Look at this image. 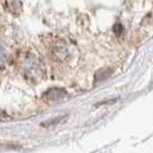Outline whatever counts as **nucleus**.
Returning a JSON list of instances; mask_svg holds the SVG:
<instances>
[{"label": "nucleus", "mask_w": 153, "mask_h": 153, "mask_svg": "<svg viewBox=\"0 0 153 153\" xmlns=\"http://www.w3.org/2000/svg\"><path fill=\"white\" fill-rule=\"evenodd\" d=\"M111 74H112V71L109 69H99L96 73V75H94V79H96V82L105 81V79H107L108 77H109Z\"/></svg>", "instance_id": "39448f33"}, {"label": "nucleus", "mask_w": 153, "mask_h": 153, "mask_svg": "<svg viewBox=\"0 0 153 153\" xmlns=\"http://www.w3.org/2000/svg\"><path fill=\"white\" fill-rule=\"evenodd\" d=\"M61 119H62L61 116H60L59 119H56V120L53 119V120H51V121H47V122L42 123V126H43V127H46V126H50V124H58V123L61 121Z\"/></svg>", "instance_id": "0eeeda50"}, {"label": "nucleus", "mask_w": 153, "mask_h": 153, "mask_svg": "<svg viewBox=\"0 0 153 153\" xmlns=\"http://www.w3.org/2000/svg\"><path fill=\"white\" fill-rule=\"evenodd\" d=\"M113 31H114V33L116 36H120L121 33L123 32V28H122V24L120 22L115 23L114 27H113Z\"/></svg>", "instance_id": "423d86ee"}, {"label": "nucleus", "mask_w": 153, "mask_h": 153, "mask_svg": "<svg viewBox=\"0 0 153 153\" xmlns=\"http://www.w3.org/2000/svg\"><path fill=\"white\" fill-rule=\"evenodd\" d=\"M19 67L27 79L38 81L43 75V68L40 66V62L33 54H23L19 60Z\"/></svg>", "instance_id": "f257e3e1"}, {"label": "nucleus", "mask_w": 153, "mask_h": 153, "mask_svg": "<svg viewBox=\"0 0 153 153\" xmlns=\"http://www.w3.org/2000/svg\"><path fill=\"white\" fill-rule=\"evenodd\" d=\"M45 98L47 100H61L63 99L66 96H67V92L65 91L63 89L61 88H52L50 89L48 91L46 92L45 94Z\"/></svg>", "instance_id": "7ed1b4c3"}, {"label": "nucleus", "mask_w": 153, "mask_h": 153, "mask_svg": "<svg viewBox=\"0 0 153 153\" xmlns=\"http://www.w3.org/2000/svg\"><path fill=\"white\" fill-rule=\"evenodd\" d=\"M54 58L60 62L68 61V59L71 56V50L65 42H60L53 47Z\"/></svg>", "instance_id": "f03ea898"}, {"label": "nucleus", "mask_w": 153, "mask_h": 153, "mask_svg": "<svg viewBox=\"0 0 153 153\" xmlns=\"http://www.w3.org/2000/svg\"><path fill=\"white\" fill-rule=\"evenodd\" d=\"M5 5H6L8 12H10L15 16H17L22 12V4H21L20 0H6Z\"/></svg>", "instance_id": "20e7f679"}]
</instances>
